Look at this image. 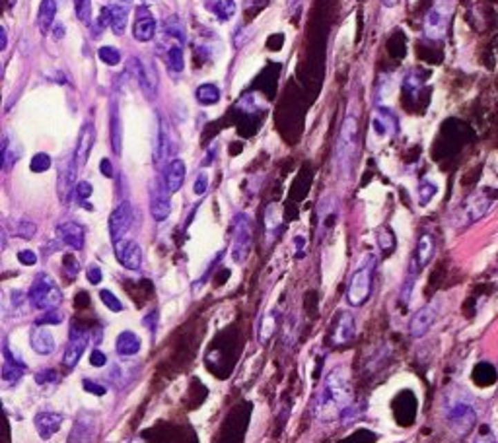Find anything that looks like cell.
<instances>
[{
  "label": "cell",
  "mask_w": 498,
  "mask_h": 443,
  "mask_svg": "<svg viewBox=\"0 0 498 443\" xmlns=\"http://www.w3.org/2000/svg\"><path fill=\"white\" fill-rule=\"evenodd\" d=\"M401 0H382V4L385 6V8H393V6H397Z\"/></svg>",
  "instance_id": "6125c7cd"
},
{
  "label": "cell",
  "mask_w": 498,
  "mask_h": 443,
  "mask_svg": "<svg viewBox=\"0 0 498 443\" xmlns=\"http://www.w3.org/2000/svg\"><path fill=\"white\" fill-rule=\"evenodd\" d=\"M473 443H497L495 433L488 430V426H483V430L477 433V437L473 440Z\"/></svg>",
  "instance_id": "db71d44e"
},
{
  "label": "cell",
  "mask_w": 498,
  "mask_h": 443,
  "mask_svg": "<svg viewBox=\"0 0 498 443\" xmlns=\"http://www.w3.org/2000/svg\"><path fill=\"white\" fill-rule=\"evenodd\" d=\"M133 66H135V74H137L138 86L142 90V94L146 99H154L156 94H158V74H156V68L152 66L146 61L142 59H133Z\"/></svg>",
  "instance_id": "5bb4252c"
},
{
  "label": "cell",
  "mask_w": 498,
  "mask_h": 443,
  "mask_svg": "<svg viewBox=\"0 0 498 443\" xmlns=\"http://www.w3.org/2000/svg\"><path fill=\"white\" fill-rule=\"evenodd\" d=\"M253 247V220L245 212H240L233 216L232 222V247L230 255L232 261L238 264H244Z\"/></svg>",
  "instance_id": "5b68a950"
},
{
  "label": "cell",
  "mask_w": 498,
  "mask_h": 443,
  "mask_svg": "<svg viewBox=\"0 0 498 443\" xmlns=\"http://www.w3.org/2000/svg\"><path fill=\"white\" fill-rule=\"evenodd\" d=\"M99 168H102V173H104L106 177H113V166H111V161H109V159L107 158L102 159Z\"/></svg>",
  "instance_id": "6f0895ef"
},
{
  "label": "cell",
  "mask_w": 498,
  "mask_h": 443,
  "mask_svg": "<svg viewBox=\"0 0 498 443\" xmlns=\"http://www.w3.org/2000/svg\"><path fill=\"white\" fill-rule=\"evenodd\" d=\"M395 128H397V121L392 111L385 107H378L376 113L372 115V130L380 138H387L395 132Z\"/></svg>",
  "instance_id": "d4e9b609"
},
{
  "label": "cell",
  "mask_w": 498,
  "mask_h": 443,
  "mask_svg": "<svg viewBox=\"0 0 498 443\" xmlns=\"http://www.w3.org/2000/svg\"><path fill=\"white\" fill-rule=\"evenodd\" d=\"M20 148H16V144L12 142L10 138L4 137V140H2V168H4V171H8L20 159Z\"/></svg>",
  "instance_id": "d6a6232c"
},
{
  "label": "cell",
  "mask_w": 498,
  "mask_h": 443,
  "mask_svg": "<svg viewBox=\"0 0 498 443\" xmlns=\"http://www.w3.org/2000/svg\"><path fill=\"white\" fill-rule=\"evenodd\" d=\"M63 319L64 315L59 309H51V311H45V313L37 319V325H61Z\"/></svg>",
  "instance_id": "ee69618b"
},
{
  "label": "cell",
  "mask_w": 498,
  "mask_h": 443,
  "mask_svg": "<svg viewBox=\"0 0 498 443\" xmlns=\"http://www.w3.org/2000/svg\"><path fill=\"white\" fill-rule=\"evenodd\" d=\"M440 307H442L440 299H432L430 304H426V306L421 307V309L414 313L413 319H411V323H409V333H411V337L421 338L428 333V328L432 327L436 323V319H438Z\"/></svg>",
  "instance_id": "30bf717a"
},
{
  "label": "cell",
  "mask_w": 498,
  "mask_h": 443,
  "mask_svg": "<svg viewBox=\"0 0 498 443\" xmlns=\"http://www.w3.org/2000/svg\"><path fill=\"white\" fill-rule=\"evenodd\" d=\"M193 190H195V195H199L202 197L207 190H209V175L201 171L199 175H197V179H195V185H193Z\"/></svg>",
  "instance_id": "c3c4849f"
},
{
  "label": "cell",
  "mask_w": 498,
  "mask_h": 443,
  "mask_svg": "<svg viewBox=\"0 0 498 443\" xmlns=\"http://www.w3.org/2000/svg\"><path fill=\"white\" fill-rule=\"evenodd\" d=\"M55 16H57V2L55 0H41L39 10H37V28L43 35L51 32Z\"/></svg>",
  "instance_id": "f1b7e54d"
},
{
  "label": "cell",
  "mask_w": 498,
  "mask_h": 443,
  "mask_svg": "<svg viewBox=\"0 0 498 443\" xmlns=\"http://www.w3.org/2000/svg\"><path fill=\"white\" fill-rule=\"evenodd\" d=\"M82 387H84L86 393H92V395H96V397H104L107 391L104 385H99L97 381L92 380H82Z\"/></svg>",
  "instance_id": "681fc988"
},
{
  "label": "cell",
  "mask_w": 498,
  "mask_h": 443,
  "mask_svg": "<svg viewBox=\"0 0 498 443\" xmlns=\"http://www.w3.org/2000/svg\"><path fill=\"white\" fill-rule=\"evenodd\" d=\"M76 173H78V168H76L75 158L70 156L59 168V175H57V193H59V199L63 204H68L70 195L76 189Z\"/></svg>",
  "instance_id": "9a60e30c"
},
{
  "label": "cell",
  "mask_w": 498,
  "mask_h": 443,
  "mask_svg": "<svg viewBox=\"0 0 498 443\" xmlns=\"http://www.w3.org/2000/svg\"><path fill=\"white\" fill-rule=\"evenodd\" d=\"M280 224H282V218H280V208H278V204H269L265 210V228L267 232H275L280 228Z\"/></svg>",
  "instance_id": "f35d334b"
},
{
  "label": "cell",
  "mask_w": 498,
  "mask_h": 443,
  "mask_svg": "<svg viewBox=\"0 0 498 443\" xmlns=\"http://www.w3.org/2000/svg\"><path fill=\"white\" fill-rule=\"evenodd\" d=\"M64 422V414L61 412H53V411H41L35 414V430H37V435L41 437L43 442L51 440L55 433L61 430V424Z\"/></svg>",
  "instance_id": "d6986e66"
},
{
  "label": "cell",
  "mask_w": 498,
  "mask_h": 443,
  "mask_svg": "<svg viewBox=\"0 0 498 443\" xmlns=\"http://www.w3.org/2000/svg\"><path fill=\"white\" fill-rule=\"evenodd\" d=\"M354 333H356V325H354V317L349 311H341L335 323H333V331H331V342L335 346H341V344H347L354 338Z\"/></svg>",
  "instance_id": "ffe728a7"
},
{
  "label": "cell",
  "mask_w": 498,
  "mask_h": 443,
  "mask_svg": "<svg viewBox=\"0 0 498 443\" xmlns=\"http://www.w3.org/2000/svg\"><path fill=\"white\" fill-rule=\"evenodd\" d=\"M86 276H88V282H90V284H99V282H102V278H104V275H102V268H99L97 264H90V266H88V270H86Z\"/></svg>",
  "instance_id": "816d5d0a"
},
{
  "label": "cell",
  "mask_w": 498,
  "mask_h": 443,
  "mask_svg": "<svg viewBox=\"0 0 498 443\" xmlns=\"http://www.w3.org/2000/svg\"><path fill=\"white\" fill-rule=\"evenodd\" d=\"M164 181H166V187L170 190L171 195L178 193L183 187V181H185V161L180 158H173L164 168Z\"/></svg>",
  "instance_id": "484cf974"
},
{
  "label": "cell",
  "mask_w": 498,
  "mask_h": 443,
  "mask_svg": "<svg viewBox=\"0 0 498 443\" xmlns=\"http://www.w3.org/2000/svg\"><path fill=\"white\" fill-rule=\"evenodd\" d=\"M57 237L75 251H80L84 247V228L76 222H61L57 226Z\"/></svg>",
  "instance_id": "603a6c76"
},
{
  "label": "cell",
  "mask_w": 498,
  "mask_h": 443,
  "mask_svg": "<svg viewBox=\"0 0 498 443\" xmlns=\"http://www.w3.org/2000/svg\"><path fill=\"white\" fill-rule=\"evenodd\" d=\"M140 348H142V342H140L137 333H133V331L119 333V337H117L115 340V350L119 356H125V358L137 356Z\"/></svg>",
  "instance_id": "83f0119b"
},
{
  "label": "cell",
  "mask_w": 498,
  "mask_h": 443,
  "mask_svg": "<svg viewBox=\"0 0 498 443\" xmlns=\"http://www.w3.org/2000/svg\"><path fill=\"white\" fill-rule=\"evenodd\" d=\"M156 152H154V161L158 166H168L171 161V156L175 152V140H173V132L168 121L160 115L158 123V135H156Z\"/></svg>",
  "instance_id": "7c38bea8"
},
{
  "label": "cell",
  "mask_w": 498,
  "mask_h": 443,
  "mask_svg": "<svg viewBox=\"0 0 498 443\" xmlns=\"http://www.w3.org/2000/svg\"><path fill=\"white\" fill-rule=\"evenodd\" d=\"M131 366H135V364H127V366L113 364L109 377H111V381L115 383L117 389H123L125 385H128L131 381L135 380V375H137V369H133Z\"/></svg>",
  "instance_id": "4dcf8cb0"
},
{
  "label": "cell",
  "mask_w": 498,
  "mask_h": 443,
  "mask_svg": "<svg viewBox=\"0 0 498 443\" xmlns=\"http://www.w3.org/2000/svg\"><path fill=\"white\" fill-rule=\"evenodd\" d=\"M94 144H96V125L88 119V121H84V125L80 128V132H78L75 154H73L78 171L86 166V161L90 158V152H92Z\"/></svg>",
  "instance_id": "4fadbf2b"
},
{
  "label": "cell",
  "mask_w": 498,
  "mask_h": 443,
  "mask_svg": "<svg viewBox=\"0 0 498 443\" xmlns=\"http://www.w3.org/2000/svg\"><path fill=\"white\" fill-rule=\"evenodd\" d=\"M436 253V242L432 237V233H423L416 242V249H414L413 261H411V270L419 273L423 270L426 264L432 261V257Z\"/></svg>",
  "instance_id": "7402d4cb"
},
{
  "label": "cell",
  "mask_w": 498,
  "mask_h": 443,
  "mask_svg": "<svg viewBox=\"0 0 498 443\" xmlns=\"http://www.w3.org/2000/svg\"><path fill=\"white\" fill-rule=\"evenodd\" d=\"M8 45V35H6V28H0V49L4 51Z\"/></svg>",
  "instance_id": "91938a15"
},
{
  "label": "cell",
  "mask_w": 498,
  "mask_h": 443,
  "mask_svg": "<svg viewBox=\"0 0 498 443\" xmlns=\"http://www.w3.org/2000/svg\"><path fill=\"white\" fill-rule=\"evenodd\" d=\"M275 328H276V313L275 311H271V313H267V315L263 317V321H261V327H259V342H261V344L269 342V338L273 337Z\"/></svg>",
  "instance_id": "8d00e7d4"
},
{
  "label": "cell",
  "mask_w": 498,
  "mask_h": 443,
  "mask_svg": "<svg viewBox=\"0 0 498 443\" xmlns=\"http://www.w3.org/2000/svg\"><path fill=\"white\" fill-rule=\"evenodd\" d=\"M115 245V257L117 261L121 263V266H125L128 270H138L140 264H142V249L135 239H121V242L113 243Z\"/></svg>",
  "instance_id": "e0dca14e"
},
{
  "label": "cell",
  "mask_w": 498,
  "mask_h": 443,
  "mask_svg": "<svg viewBox=\"0 0 498 443\" xmlns=\"http://www.w3.org/2000/svg\"><path fill=\"white\" fill-rule=\"evenodd\" d=\"M454 6H456V0H434V4L430 6L424 18V35L428 39L440 41L444 37Z\"/></svg>",
  "instance_id": "52a82bcc"
},
{
  "label": "cell",
  "mask_w": 498,
  "mask_h": 443,
  "mask_svg": "<svg viewBox=\"0 0 498 443\" xmlns=\"http://www.w3.org/2000/svg\"><path fill=\"white\" fill-rule=\"evenodd\" d=\"M304 2H306V0H287V6L288 10H290V14H296V12L302 8Z\"/></svg>",
  "instance_id": "680465c9"
},
{
  "label": "cell",
  "mask_w": 498,
  "mask_h": 443,
  "mask_svg": "<svg viewBox=\"0 0 498 443\" xmlns=\"http://www.w3.org/2000/svg\"><path fill=\"white\" fill-rule=\"evenodd\" d=\"M142 323H144V325L150 328V333L156 337V328H158V311H156V309H154V311H150L149 315L144 317V321H142Z\"/></svg>",
  "instance_id": "11a10c76"
},
{
  "label": "cell",
  "mask_w": 498,
  "mask_h": 443,
  "mask_svg": "<svg viewBox=\"0 0 498 443\" xmlns=\"http://www.w3.org/2000/svg\"><path fill=\"white\" fill-rule=\"evenodd\" d=\"M30 342H32V348L35 350L39 356H49V354H53L55 348H57V340H55L53 333L45 327V325H37L35 328H32Z\"/></svg>",
  "instance_id": "cb8c5ba5"
},
{
  "label": "cell",
  "mask_w": 498,
  "mask_h": 443,
  "mask_svg": "<svg viewBox=\"0 0 498 443\" xmlns=\"http://www.w3.org/2000/svg\"><path fill=\"white\" fill-rule=\"evenodd\" d=\"M168 68L170 72H181L185 68V59H183V49H181L180 43H175V39L171 41V45L168 47Z\"/></svg>",
  "instance_id": "836d02e7"
},
{
  "label": "cell",
  "mask_w": 498,
  "mask_h": 443,
  "mask_svg": "<svg viewBox=\"0 0 498 443\" xmlns=\"http://www.w3.org/2000/svg\"><path fill=\"white\" fill-rule=\"evenodd\" d=\"M492 195L488 190H479V193H473L471 197H467L463 204L457 208L456 212V228H466V226H471L473 222H479L492 206Z\"/></svg>",
  "instance_id": "ba28073f"
},
{
  "label": "cell",
  "mask_w": 498,
  "mask_h": 443,
  "mask_svg": "<svg viewBox=\"0 0 498 443\" xmlns=\"http://www.w3.org/2000/svg\"><path fill=\"white\" fill-rule=\"evenodd\" d=\"M18 261L23 266H33V264H37V253L32 251V249H21L20 253H18Z\"/></svg>",
  "instance_id": "f907efd6"
},
{
  "label": "cell",
  "mask_w": 498,
  "mask_h": 443,
  "mask_svg": "<svg viewBox=\"0 0 498 443\" xmlns=\"http://www.w3.org/2000/svg\"><path fill=\"white\" fill-rule=\"evenodd\" d=\"M128 12H131V2L128 0H121L109 6V26L115 35H123L127 30Z\"/></svg>",
  "instance_id": "4316f807"
},
{
  "label": "cell",
  "mask_w": 498,
  "mask_h": 443,
  "mask_svg": "<svg viewBox=\"0 0 498 443\" xmlns=\"http://www.w3.org/2000/svg\"><path fill=\"white\" fill-rule=\"evenodd\" d=\"M133 226V208L128 201H123L121 204H117L115 210L109 214V235H111V242L117 243L121 239H125V235Z\"/></svg>",
  "instance_id": "8fae6325"
},
{
  "label": "cell",
  "mask_w": 498,
  "mask_h": 443,
  "mask_svg": "<svg viewBox=\"0 0 498 443\" xmlns=\"http://www.w3.org/2000/svg\"><path fill=\"white\" fill-rule=\"evenodd\" d=\"M352 402V381L347 366H335L325 375L319 387L316 401H314V414L321 422H335L341 418Z\"/></svg>",
  "instance_id": "6da1fadb"
},
{
  "label": "cell",
  "mask_w": 498,
  "mask_h": 443,
  "mask_svg": "<svg viewBox=\"0 0 498 443\" xmlns=\"http://www.w3.org/2000/svg\"><path fill=\"white\" fill-rule=\"evenodd\" d=\"M64 268H66V273L70 276H75L78 270H80V263L76 261L73 255H66L64 257Z\"/></svg>",
  "instance_id": "9f6ffc18"
},
{
  "label": "cell",
  "mask_w": 498,
  "mask_h": 443,
  "mask_svg": "<svg viewBox=\"0 0 498 443\" xmlns=\"http://www.w3.org/2000/svg\"><path fill=\"white\" fill-rule=\"evenodd\" d=\"M49 168H51V156L45 154V152L35 154L32 161H30V169H32L33 173H43V171H47Z\"/></svg>",
  "instance_id": "7bdbcfd3"
},
{
  "label": "cell",
  "mask_w": 498,
  "mask_h": 443,
  "mask_svg": "<svg viewBox=\"0 0 498 443\" xmlns=\"http://www.w3.org/2000/svg\"><path fill=\"white\" fill-rule=\"evenodd\" d=\"M374 270H376V255H364L361 264L356 266V270L350 276L349 290H347V299H349L350 306L358 307L362 304H366V299L372 294Z\"/></svg>",
  "instance_id": "277c9868"
},
{
  "label": "cell",
  "mask_w": 498,
  "mask_h": 443,
  "mask_svg": "<svg viewBox=\"0 0 498 443\" xmlns=\"http://www.w3.org/2000/svg\"><path fill=\"white\" fill-rule=\"evenodd\" d=\"M76 18L82 23H90L92 20V0H75Z\"/></svg>",
  "instance_id": "60d3db41"
},
{
  "label": "cell",
  "mask_w": 498,
  "mask_h": 443,
  "mask_svg": "<svg viewBox=\"0 0 498 443\" xmlns=\"http://www.w3.org/2000/svg\"><path fill=\"white\" fill-rule=\"evenodd\" d=\"M195 97L201 106H214L220 99V88L214 84H201L195 92Z\"/></svg>",
  "instance_id": "1f68e13d"
},
{
  "label": "cell",
  "mask_w": 498,
  "mask_h": 443,
  "mask_svg": "<svg viewBox=\"0 0 498 443\" xmlns=\"http://www.w3.org/2000/svg\"><path fill=\"white\" fill-rule=\"evenodd\" d=\"M86 344H88V333L84 328H70V338L63 354V366L64 368L73 369L80 362L82 354H84Z\"/></svg>",
  "instance_id": "2e32d148"
},
{
  "label": "cell",
  "mask_w": 498,
  "mask_h": 443,
  "mask_svg": "<svg viewBox=\"0 0 498 443\" xmlns=\"http://www.w3.org/2000/svg\"><path fill=\"white\" fill-rule=\"evenodd\" d=\"M109 127H111V146L117 156L121 154V115H119V106L113 99L111 109H109Z\"/></svg>",
  "instance_id": "f546056e"
},
{
  "label": "cell",
  "mask_w": 498,
  "mask_h": 443,
  "mask_svg": "<svg viewBox=\"0 0 498 443\" xmlns=\"http://www.w3.org/2000/svg\"><path fill=\"white\" fill-rule=\"evenodd\" d=\"M55 30H57V32H55V39H61V37H64L63 23H57V26H55Z\"/></svg>",
  "instance_id": "94428289"
},
{
  "label": "cell",
  "mask_w": 498,
  "mask_h": 443,
  "mask_svg": "<svg viewBox=\"0 0 498 443\" xmlns=\"http://www.w3.org/2000/svg\"><path fill=\"white\" fill-rule=\"evenodd\" d=\"M14 4H16V0H8V8H12Z\"/></svg>",
  "instance_id": "be15d7a7"
},
{
  "label": "cell",
  "mask_w": 498,
  "mask_h": 443,
  "mask_svg": "<svg viewBox=\"0 0 498 443\" xmlns=\"http://www.w3.org/2000/svg\"><path fill=\"white\" fill-rule=\"evenodd\" d=\"M209 8L218 20L226 21L236 14V2L233 0H214V2H209Z\"/></svg>",
  "instance_id": "e575fe53"
},
{
  "label": "cell",
  "mask_w": 498,
  "mask_h": 443,
  "mask_svg": "<svg viewBox=\"0 0 498 443\" xmlns=\"http://www.w3.org/2000/svg\"><path fill=\"white\" fill-rule=\"evenodd\" d=\"M442 414L450 430L463 437L477 424V402L475 397L463 387L454 385L442 397Z\"/></svg>",
  "instance_id": "7a4b0ae2"
},
{
  "label": "cell",
  "mask_w": 498,
  "mask_h": 443,
  "mask_svg": "<svg viewBox=\"0 0 498 443\" xmlns=\"http://www.w3.org/2000/svg\"><path fill=\"white\" fill-rule=\"evenodd\" d=\"M97 57H99V61H104L109 66H117V64L121 63V53L117 51L115 47H107V45L106 47H99Z\"/></svg>",
  "instance_id": "b9f144b4"
},
{
  "label": "cell",
  "mask_w": 498,
  "mask_h": 443,
  "mask_svg": "<svg viewBox=\"0 0 498 443\" xmlns=\"http://www.w3.org/2000/svg\"><path fill=\"white\" fill-rule=\"evenodd\" d=\"M378 242H380V247H382L383 251H392L393 247H395V237H393L392 230H387V228L380 230Z\"/></svg>",
  "instance_id": "f6af8a7d"
},
{
  "label": "cell",
  "mask_w": 498,
  "mask_h": 443,
  "mask_svg": "<svg viewBox=\"0 0 498 443\" xmlns=\"http://www.w3.org/2000/svg\"><path fill=\"white\" fill-rule=\"evenodd\" d=\"M133 35L135 39L140 43L152 41L156 35V20L152 16V12L146 6L137 8V18H135V26H133Z\"/></svg>",
  "instance_id": "44dd1931"
},
{
  "label": "cell",
  "mask_w": 498,
  "mask_h": 443,
  "mask_svg": "<svg viewBox=\"0 0 498 443\" xmlns=\"http://www.w3.org/2000/svg\"><path fill=\"white\" fill-rule=\"evenodd\" d=\"M438 193V185L434 181L430 179H423L421 185H419V204L421 206H426L428 202L434 199V195Z\"/></svg>",
  "instance_id": "74e56055"
},
{
  "label": "cell",
  "mask_w": 498,
  "mask_h": 443,
  "mask_svg": "<svg viewBox=\"0 0 498 443\" xmlns=\"http://www.w3.org/2000/svg\"><path fill=\"white\" fill-rule=\"evenodd\" d=\"M96 435V418H94L90 412H82V414L76 418L75 426H73V430H70L68 443H94Z\"/></svg>",
  "instance_id": "ac0fdd59"
},
{
  "label": "cell",
  "mask_w": 498,
  "mask_h": 443,
  "mask_svg": "<svg viewBox=\"0 0 498 443\" xmlns=\"http://www.w3.org/2000/svg\"><path fill=\"white\" fill-rule=\"evenodd\" d=\"M75 193H76V199H78L80 202H84V201H88L90 197H92L94 189H92V185H90L88 181H78V183H76Z\"/></svg>",
  "instance_id": "7dc6e473"
},
{
  "label": "cell",
  "mask_w": 498,
  "mask_h": 443,
  "mask_svg": "<svg viewBox=\"0 0 498 443\" xmlns=\"http://www.w3.org/2000/svg\"><path fill=\"white\" fill-rule=\"evenodd\" d=\"M28 299L35 309L51 311V309H59L63 302V292L51 276L47 273H41L35 276L32 288L28 292Z\"/></svg>",
  "instance_id": "8992f818"
},
{
  "label": "cell",
  "mask_w": 498,
  "mask_h": 443,
  "mask_svg": "<svg viewBox=\"0 0 498 443\" xmlns=\"http://www.w3.org/2000/svg\"><path fill=\"white\" fill-rule=\"evenodd\" d=\"M361 148V130H358V119L349 113L343 119L339 128V137L335 144V168L341 177H350L354 161L358 158Z\"/></svg>",
  "instance_id": "3957f363"
},
{
  "label": "cell",
  "mask_w": 498,
  "mask_h": 443,
  "mask_svg": "<svg viewBox=\"0 0 498 443\" xmlns=\"http://www.w3.org/2000/svg\"><path fill=\"white\" fill-rule=\"evenodd\" d=\"M59 380V373L55 369H41L35 373V381L37 385H47V383H57Z\"/></svg>",
  "instance_id": "bcb514c9"
},
{
  "label": "cell",
  "mask_w": 498,
  "mask_h": 443,
  "mask_svg": "<svg viewBox=\"0 0 498 443\" xmlns=\"http://www.w3.org/2000/svg\"><path fill=\"white\" fill-rule=\"evenodd\" d=\"M99 299L104 302V306H106L109 311H115V313H121V311H123L121 299H119L111 290H102V292H99Z\"/></svg>",
  "instance_id": "ab89813d"
},
{
  "label": "cell",
  "mask_w": 498,
  "mask_h": 443,
  "mask_svg": "<svg viewBox=\"0 0 498 443\" xmlns=\"http://www.w3.org/2000/svg\"><path fill=\"white\" fill-rule=\"evenodd\" d=\"M12 232L16 233L18 237L32 239L35 232H37V226L32 220H28V218H16V220L12 222Z\"/></svg>",
  "instance_id": "d590c367"
},
{
  "label": "cell",
  "mask_w": 498,
  "mask_h": 443,
  "mask_svg": "<svg viewBox=\"0 0 498 443\" xmlns=\"http://www.w3.org/2000/svg\"><path fill=\"white\" fill-rule=\"evenodd\" d=\"M90 364H92L94 368H104L107 364V356L102 352V350L94 348L92 350V354H90Z\"/></svg>",
  "instance_id": "f5cc1de1"
},
{
  "label": "cell",
  "mask_w": 498,
  "mask_h": 443,
  "mask_svg": "<svg viewBox=\"0 0 498 443\" xmlns=\"http://www.w3.org/2000/svg\"><path fill=\"white\" fill-rule=\"evenodd\" d=\"M150 214L156 222H164L171 212L170 190L166 187L164 177H154L150 181Z\"/></svg>",
  "instance_id": "9c48e42d"
}]
</instances>
